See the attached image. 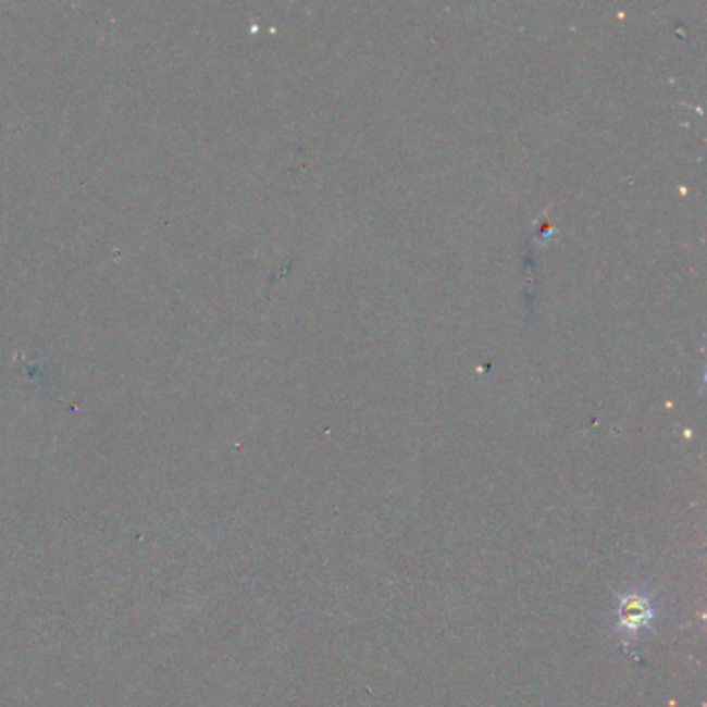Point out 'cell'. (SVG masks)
<instances>
[{"label":"cell","instance_id":"1","mask_svg":"<svg viewBox=\"0 0 707 707\" xmlns=\"http://www.w3.org/2000/svg\"><path fill=\"white\" fill-rule=\"evenodd\" d=\"M663 620V606L647 583H631L615 596L610 610V637L619 640L624 652L633 654V645L649 635H658Z\"/></svg>","mask_w":707,"mask_h":707}]
</instances>
